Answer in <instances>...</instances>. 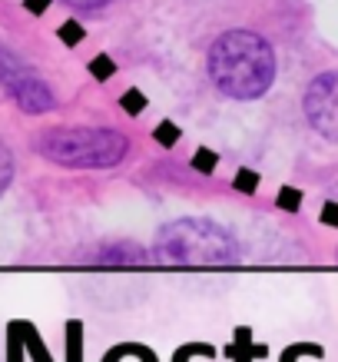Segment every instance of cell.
I'll use <instances>...</instances> for the list:
<instances>
[{
  "mask_svg": "<svg viewBox=\"0 0 338 362\" xmlns=\"http://www.w3.org/2000/svg\"><path fill=\"white\" fill-rule=\"evenodd\" d=\"M60 40H64L66 47H77L80 40H83V27H80L77 21H66L64 27H60Z\"/></svg>",
  "mask_w": 338,
  "mask_h": 362,
  "instance_id": "obj_11",
  "label": "cell"
},
{
  "mask_svg": "<svg viewBox=\"0 0 338 362\" xmlns=\"http://www.w3.org/2000/svg\"><path fill=\"white\" fill-rule=\"evenodd\" d=\"M322 220H325L328 226H338V203H325V209H322Z\"/></svg>",
  "mask_w": 338,
  "mask_h": 362,
  "instance_id": "obj_16",
  "label": "cell"
},
{
  "mask_svg": "<svg viewBox=\"0 0 338 362\" xmlns=\"http://www.w3.org/2000/svg\"><path fill=\"white\" fill-rule=\"evenodd\" d=\"M64 4H70V7H80V11H97V7L109 4V0H64Z\"/></svg>",
  "mask_w": 338,
  "mask_h": 362,
  "instance_id": "obj_15",
  "label": "cell"
},
{
  "mask_svg": "<svg viewBox=\"0 0 338 362\" xmlns=\"http://www.w3.org/2000/svg\"><path fill=\"white\" fill-rule=\"evenodd\" d=\"M153 136L163 143V146H173V143L179 140V127H176V123H169V120H163V123H159V127L153 130Z\"/></svg>",
  "mask_w": 338,
  "mask_h": 362,
  "instance_id": "obj_12",
  "label": "cell"
},
{
  "mask_svg": "<svg viewBox=\"0 0 338 362\" xmlns=\"http://www.w3.org/2000/svg\"><path fill=\"white\" fill-rule=\"evenodd\" d=\"M298 199H302V197H298V189L285 187L282 197H279V206H282V209H298Z\"/></svg>",
  "mask_w": 338,
  "mask_h": 362,
  "instance_id": "obj_14",
  "label": "cell"
},
{
  "mask_svg": "<svg viewBox=\"0 0 338 362\" xmlns=\"http://www.w3.org/2000/svg\"><path fill=\"white\" fill-rule=\"evenodd\" d=\"M40 156L70 170H109L130 150V140L120 130H97V127H60L47 130L37 140Z\"/></svg>",
  "mask_w": 338,
  "mask_h": 362,
  "instance_id": "obj_3",
  "label": "cell"
},
{
  "mask_svg": "<svg viewBox=\"0 0 338 362\" xmlns=\"http://www.w3.org/2000/svg\"><path fill=\"white\" fill-rule=\"evenodd\" d=\"M97 263H146V252L140 246H130V243H116V246H107L97 252Z\"/></svg>",
  "mask_w": 338,
  "mask_h": 362,
  "instance_id": "obj_6",
  "label": "cell"
},
{
  "mask_svg": "<svg viewBox=\"0 0 338 362\" xmlns=\"http://www.w3.org/2000/svg\"><path fill=\"white\" fill-rule=\"evenodd\" d=\"M107 362H113V359H107ZM136 362H156V359L150 356V349H143V352H140V359H136Z\"/></svg>",
  "mask_w": 338,
  "mask_h": 362,
  "instance_id": "obj_18",
  "label": "cell"
},
{
  "mask_svg": "<svg viewBox=\"0 0 338 362\" xmlns=\"http://www.w3.org/2000/svg\"><path fill=\"white\" fill-rule=\"evenodd\" d=\"M216 163H219V156L212 153V150H206V146H199L196 156H193V166H196L199 173H212V170H216Z\"/></svg>",
  "mask_w": 338,
  "mask_h": 362,
  "instance_id": "obj_8",
  "label": "cell"
},
{
  "mask_svg": "<svg viewBox=\"0 0 338 362\" xmlns=\"http://www.w3.org/2000/svg\"><path fill=\"white\" fill-rule=\"evenodd\" d=\"M209 77L226 97H262L275 80L272 47L252 30H226L209 47Z\"/></svg>",
  "mask_w": 338,
  "mask_h": 362,
  "instance_id": "obj_1",
  "label": "cell"
},
{
  "mask_svg": "<svg viewBox=\"0 0 338 362\" xmlns=\"http://www.w3.org/2000/svg\"><path fill=\"white\" fill-rule=\"evenodd\" d=\"M0 87L11 93L13 103H17L23 113L54 110V93H50V87L4 44H0Z\"/></svg>",
  "mask_w": 338,
  "mask_h": 362,
  "instance_id": "obj_4",
  "label": "cell"
},
{
  "mask_svg": "<svg viewBox=\"0 0 338 362\" xmlns=\"http://www.w3.org/2000/svg\"><path fill=\"white\" fill-rule=\"evenodd\" d=\"M306 117L312 130H318L325 140L338 143V70L322 74L306 90Z\"/></svg>",
  "mask_w": 338,
  "mask_h": 362,
  "instance_id": "obj_5",
  "label": "cell"
},
{
  "mask_svg": "<svg viewBox=\"0 0 338 362\" xmlns=\"http://www.w3.org/2000/svg\"><path fill=\"white\" fill-rule=\"evenodd\" d=\"M120 103H123V110L130 113V117H136L140 110H146V97H143L140 90H130V93H123Z\"/></svg>",
  "mask_w": 338,
  "mask_h": 362,
  "instance_id": "obj_10",
  "label": "cell"
},
{
  "mask_svg": "<svg viewBox=\"0 0 338 362\" xmlns=\"http://www.w3.org/2000/svg\"><path fill=\"white\" fill-rule=\"evenodd\" d=\"M156 252L173 266H232L242 259L239 243L212 220L186 216L156 233Z\"/></svg>",
  "mask_w": 338,
  "mask_h": 362,
  "instance_id": "obj_2",
  "label": "cell"
},
{
  "mask_svg": "<svg viewBox=\"0 0 338 362\" xmlns=\"http://www.w3.org/2000/svg\"><path fill=\"white\" fill-rule=\"evenodd\" d=\"M90 74L97 80H109L113 74H116V66H113V60L109 57H93V64H90Z\"/></svg>",
  "mask_w": 338,
  "mask_h": 362,
  "instance_id": "obj_9",
  "label": "cell"
},
{
  "mask_svg": "<svg viewBox=\"0 0 338 362\" xmlns=\"http://www.w3.org/2000/svg\"><path fill=\"white\" fill-rule=\"evenodd\" d=\"M236 189H242V193H255V189H259V176L252 173V170H239V173H236Z\"/></svg>",
  "mask_w": 338,
  "mask_h": 362,
  "instance_id": "obj_13",
  "label": "cell"
},
{
  "mask_svg": "<svg viewBox=\"0 0 338 362\" xmlns=\"http://www.w3.org/2000/svg\"><path fill=\"white\" fill-rule=\"evenodd\" d=\"M11 180H13V156H11V150L0 143V193L11 187Z\"/></svg>",
  "mask_w": 338,
  "mask_h": 362,
  "instance_id": "obj_7",
  "label": "cell"
},
{
  "mask_svg": "<svg viewBox=\"0 0 338 362\" xmlns=\"http://www.w3.org/2000/svg\"><path fill=\"white\" fill-rule=\"evenodd\" d=\"M23 7L30 13H44L47 7H50V0H23Z\"/></svg>",
  "mask_w": 338,
  "mask_h": 362,
  "instance_id": "obj_17",
  "label": "cell"
}]
</instances>
